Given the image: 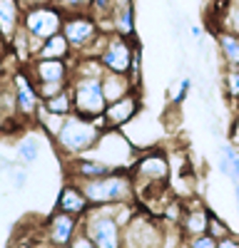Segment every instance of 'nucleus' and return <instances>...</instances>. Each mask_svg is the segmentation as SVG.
<instances>
[{"label": "nucleus", "instance_id": "nucleus-1", "mask_svg": "<svg viewBox=\"0 0 239 248\" xmlns=\"http://www.w3.org/2000/svg\"><path fill=\"white\" fill-rule=\"evenodd\" d=\"M100 134H102V129L95 124L92 117L70 112L60 124V132L52 137V141L57 144V149L63 152L65 159H72V156L87 154L95 147V141L100 139Z\"/></svg>", "mask_w": 239, "mask_h": 248}, {"label": "nucleus", "instance_id": "nucleus-2", "mask_svg": "<svg viewBox=\"0 0 239 248\" xmlns=\"http://www.w3.org/2000/svg\"><path fill=\"white\" fill-rule=\"evenodd\" d=\"M83 189L85 199L90 206L100 203H117V201H135V179L130 169H115L105 176L97 179H85V181H75Z\"/></svg>", "mask_w": 239, "mask_h": 248}, {"label": "nucleus", "instance_id": "nucleus-3", "mask_svg": "<svg viewBox=\"0 0 239 248\" xmlns=\"http://www.w3.org/2000/svg\"><path fill=\"white\" fill-rule=\"evenodd\" d=\"M63 8L57 3H37V5H30V8H23V28L25 32L30 35V45H33V52L37 55L40 45L45 43L48 37L57 35L60 28H63Z\"/></svg>", "mask_w": 239, "mask_h": 248}, {"label": "nucleus", "instance_id": "nucleus-4", "mask_svg": "<svg viewBox=\"0 0 239 248\" xmlns=\"http://www.w3.org/2000/svg\"><path fill=\"white\" fill-rule=\"evenodd\" d=\"M87 156L105 161L112 169H130L132 161L137 159V147L130 141V137L122 129L107 127V129H102L100 139L95 141V147L87 152Z\"/></svg>", "mask_w": 239, "mask_h": 248}, {"label": "nucleus", "instance_id": "nucleus-5", "mask_svg": "<svg viewBox=\"0 0 239 248\" xmlns=\"http://www.w3.org/2000/svg\"><path fill=\"white\" fill-rule=\"evenodd\" d=\"M130 174L135 179V194L139 189H159V186H167L172 167H170V156L162 149H147L139 154L132 161Z\"/></svg>", "mask_w": 239, "mask_h": 248}, {"label": "nucleus", "instance_id": "nucleus-6", "mask_svg": "<svg viewBox=\"0 0 239 248\" xmlns=\"http://www.w3.org/2000/svg\"><path fill=\"white\" fill-rule=\"evenodd\" d=\"M70 92H72L75 112L83 117H97L107 107V99L102 92V77L72 75L70 77Z\"/></svg>", "mask_w": 239, "mask_h": 248}, {"label": "nucleus", "instance_id": "nucleus-7", "mask_svg": "<svg viewBox=\"0 0 239 248\" xmlns=\"http://www.w3.org/2000/svg\"><path fill=\"white\" fill-rule=\"evenodd\" d=\"M80 226H83V231H87L95 248H120L122 246V226L115 221V216L100 211L97 206H90L80 216Z\"/></svg>", "mask_w": 239, "mask_h": 248}, {"label": "nucleus", "instance_id": "nucleus-8", "mask_svg": "<svg viewBox=\"0 0 239 248\" xmlns=\"http://www.w3.org/2000/svg\"><path fill=\"white\" fill-rule=\"evenodd\" d=\"M60 32L65 35V40L70 43L72 47V55H80L92 40L97 37L100 28L95 23V17L90 13H65L63 15V28H60Z\"/></svg>", "mask_w": 239, "mask_h": 248}, {"label": "nucleus", "instance_id": "nucleus-9", "mask_svg": "<svg viewBox=\"0 0 239 248\" xmlns=\"http://www.w3.org/2000/svg\"><path fill=\"white\" fill-rule=\"evenodd\" d=\"M135 50H137V45L132 43V37L110 32L105 50L100 52V62H102V67L110 70V72H127L130 75Z\"/></svg>", "mask_w": 239, "mask_h": 248}, {"label": "nucleus", "instance_id": "nucleus-10", "mask_svg": "<svg viewBox=\"0 0 239 248\" xmlns=\"http://www.w3.org/2000/svg\"><path fill=\"white\" fill-rule=\"evenodd\" d=\"M10 87H13V94H15V107H17V117L23 119H35L37 114V107H40V92H37V85L28 70H17L10 79Z\"/></svg>", "mask_w": 239, "mask_h": 248}, {"label": "nucleus", "instance_id": "nucleus-11", "mask_svg": "<svg viewBox=\"0 0 239 248\" xmlns=\"http://www.w3.org/2000/svg\"><path fill=\"white\" fill-rule=\"evenodd\" d=\"M139 109H142V99H139V87L122 94L120 99L115 102H107V107L102 112L107 127H115V129H125L127 124L139 114Z\"/></svg>", "mask_w": 239, "mask_h": 248}, {"label": "nucleus", "instance_id": "nucleus-12", "mask_svg": "<svg viewBox=\"0 0 239 248\" xmlns=\"http://www.w3.org/2000/svg\"><path fill=\"white\" fill-rule=\"evenodd\" d=\"M35 85L40 82H70L72 77V62L70 60H48V57H35L28 65Z\"/></svg>", "mask_w": 239, "mask_h": 248}, {"label": "nucleus", "instance_id": "nucleus-13", "mask_svg": "<svg viewBox=\"0 0 239 248\" xmlns=\"http://www.w3.org/2000/svg\"><path fill=\"white\" fill-rule=\"evenodd\" d=\"M77 231H80V216H72L65 211H55L43 229L50 246H70V241Z\"/></svg>", "mask_w": 239, "mask_h": 248}, {"label": "nucleus", "instance_id": "nucleus-14", "mask_svg": "<svg viewBox=\"0 0 239 248\" xmlns=\"http://www.w3.org/2000/svg\"><path fill=\"white\" fill-rule=\"evenodd\" d=\"M209 23L214 32L239 35V0H214Z\"/></svg>", "mask_w": 239, "mask_h": 248}, {"label": "nucleus", "instance_id": "nucleus-15", "mask_svg": "<svg viewBox=\"0 0 239 248\" xmlns=\"http://www.w3.org/2000/svg\"><path fill=\"white\" fill-rule=\"evenodd\" d=\"M110 32L135 37V0H115L110 13Z\"/></svg>", "mask_w": 239, "mask_h": 248}, {"label": "nucleus", "instance_id": "nucleus-16", "mask_svg": "<svg viewBox=\"0 0 239 248\" xmlns=\"http://www.w3.org/2000/svg\"><path fill=\"white\" fill-rule=\"evenodd\" d=\"M87 209H90V201L85 199L83 189H80L75 181H68L63 189H60L57 211H65V214H72V216H83Z\"/></svg>", "mask_w": 239, "mask_h": 248}, {"label": "nucleus", "instance_id": "nucleus-17", "mask_svg": "<svg viewBox=\"0 0 239 248\" xmlns=\"http://www.w3.org/2000/svg\"><path fill=\"white\" fill-rule=\"evenodd\" d=\"M23 25V5L17 0H0V37L10 45L13 35Z\"/></svg>", "mask_w": 239, "mask_h": 248}, {"label": "nucleus", "instance_id": "nucleus-18", "mask_svg": "<svg viewBox=\"0 0 239 248\" xmlns=\"http://www.w3.org/2000/svg\"><path fill=\"white\" fill-rule=\"evenodd\" d=\"M207 223H209V209L202 203H194L189 209L182 211V218H179V229H182V236H197V233H207Z\"/></svg>", "mask_w": 239, "mask_h": 248}, {"label": "nucleus", "instance_id": "nucleus-19", "mask_svg": "<svg viewBox=\"0 0 239 248\" xmlns=\"http://www.w3.org/2000/svg\"><path fill=\"white\" fill-rule=\"evenodd\" d=\"M139 85L127 72H110V70H105V75H102V92H105L107 102H115V99H120L122 94H127V92H132Z\"/></svg>", "mask_w": 239, "mask_h": 248}, {"label": "nucleus", "instance_id": "nucleus-20", "mask_svg": "<svg viewBox=\"0 0 239 248\" xmlns=\"http://www.w3.org/2000/svg\"><path fill=\"white\" fill-rule=\"evenodd\" d=\"M35 57H48V60H72L75 55H72V47H70V43L65 40V35H63V32H57V35L48 37L45 43L40 45V50H37ZM35 57H33V60H35Z\"/></svg>", "mask_w": 239, "mask_h": 248}, {"label": "nucleus", "instance_id": "nucleus-21", "mask_svg": "<svg viewBox=\"0 0 239 248\" xmlns=\"http://www.w3.org/2000/svg\"><path fill=\"white\" fill-rule=\"evenodd\" d=\"M214 40H217V50L222 52L224 65L239 67V35H232V32H214Z\"/></svg>", "mask_w": 239, "mask_h": 248}, {"label": "nucleus", "instance_id": "nucleus-22", "mask_svg": "<svg viewBox=\"0 0 239 248\" xmlns=\"http://www.w3.org/2000/svg\"><path fill=\"white\" fill-rule=\"evenodd\" d=\"M15 156L23 167H30L40 159V137L37 134H25L15 144Z\"/></svg>", "mask_w": 239, "mask_h": 248}, {"label": "nucleus", "instance_id": "nucleus-23", "mask_svg": "<svg viewBox=\"0 0 239 248\" xmlns=\"http://www.w3.org/2000/svg\"><path fill=\"white\" fill-rule=\"evenodd\" d=\"M43 107L52 114H60V117H68L70 112H75V105H72V92H70V85L63 90V92H57L48 99H43Z\"/></svg>", "mask_w": 239, "mask_h": 248}, {"label": "nucleus", "instance_id": "nucleus-24", "mask_svg": "<svg viewBox=\"0 0 239 248\" xmlns=\"http://www.w3.org/2000/svg\"><path fill=\"white\" fill-rule=\"evenodd\" d=\"M224 92L232 102H239V67H224Z\"/></svg>", "mask_w": 239, "mask_h": 248}, {"label": "nucleus", "instance_id": "nucleus-25", "mask_svg": "<svg viewBox=\"0 0 239 248\" xmlns=\"http://www.w3.org/2000/svg\"><path fill=\"white\" fill-rule=\"evenodd\" d=\"M207 233H209V236H214V238L219 241V238H224V236H227V233H232V231H229V226H227V223H224L222 218H219L217 214H212V211H209V223H207Z\"/></svg>", "mask_w": 239, "mask_h": 248}, {"label": "nucleus", "instance_id": "nucleus-26", "mask_svg": "<svg viewBox=\"0 0 239 248\" xmlns=\"http://www.w3.org/2000/svg\"><path fill=\"white\" fill-rule=\"evenodd\" d=\"M68 85H70V82H40V85H37L40 99H48V97H52L57 92H63Z\"/></svg>", "mask_w": 239, "mask_h": 248}, {"label": "nucleus", "instance_id": "nucleus-27", "mask_svg": "<svg viewBox=\"0 0 239 248\" xmlns=\"http://www.w3.org/2000/svg\"><path fill=\"white\" fill-rule=\"evenodd\" d=\"M185 243H187V246H192V248H217V238H214V236H209V233H197V236H189V238H185Z\"/></svg>", "mask_w": 239, "mask_h": 248}, {"label": "nucleus", "instance_id": "nucleus-28", "mask_svg": "<svg viewBox=\"0 0 239 248\" xmlns=\"http://www.w3.org/2000/svg\"><path fill=\"white\" fill-rule=\"evenodd\" d=\"M92 0H63V3H57L60 8H63V13H87Z\"/></svg>", "mask_w": 239, "mask_h": 248}, {"label": "nucleus", "instance_id": "nucleus-29", "mask_svg": "<svg viewBox=\"0 0 239 248\" xmlns=\"http://www.w3.org/2000/svg\"><path fill=\"white\" fill-rule=\"evenodd\" d=\"M10 179H13V189H15V191H23L25 186H28V171H25L23 167L13 169V171H10Z\"/></svg>", "mask_w": 239, "mask_h": 248}, {"label": "nucleus", "instance_id": "nucleus-30", "mask_svg": "<svg viewBox=\"0 0 239 248\" xmlns=\"http://www.w3.org/2000/svg\"><path fill=\"white\" fill-rule=\"evenodd\" d=\"M70 248H95V243H92V238L87 236V231H83V226H80V231L72 236Z\"/></svg>", "mask_w": 239, "mask_h": 248}, {"label": "nucleus", "instance_id": "nucleus-31", "mask_svg": "<svg viewBox=\"0 0 239 248\" xmlns=\"http://www.w3.org/2000/svg\"><path fill=\"white\" fill-rule=\"evenodd\" d=\"M189 90H192V79H189V77H182V79H179V92L174 94V102H177V105L189 94Z\"/></svg>", "mask_w": 239, "mask_h": 248}, {"label": "nucleus", "instance_id": "nucleus-32", "mask_svg": "<svg viewBox=\"0 0 239 248\" xmlns=\"http://www.w3.org/2000/svg\"><path fill=\"white\" fill-rule=\"evenodd\" d=\"M217 248H239V236L227 233L224 238H219V241H217Z\"/></svg>", "mask_w": 239, "mask_h": 248}, {"label": "nucleus", "instance_id": "nucleus-33", "mask_svg": "<svg viewBox=\"0 0 239 248\" xmlns=\"http://www.w3.org/2000/svg\"><path fill=\"white\" fill-rule=\"evenodd\" d=\"M189 35H192V40H197V43H199V40H202V28L192 25V28H189Z\"/></svg>", "mask_w": 239, "mask_h": 248}, {"label": "nucleus", "instance_id": "nucleus-34", "mask_svg": "<svg viewBox=\"0 0 239 248\" xmlns=\"http://www.w3.org/2000/svg\"><path fill=\"white\" fill-rule=\"evenodd\" d=\"M23 8H30V5H37V3H48V0H17Z\"/></svg>", "mask_w": 239, "mask_h": 248}, {"label": "nucleus", "instance_id": "nucleus-35", "mask_svg": "<svg viewBox=\"0 0 239 248\" xmlns=\"http://www.w3.org/2000/svg\"><path fill=\"white\" fill-rule=\"evenodd\" d=\"M234 184V199H237V218H239V179L232 181Z\"/></svg>", "mask_w": 239, "mask_h": 248}, {"label": "nucleus", "instance_id": "nucleus-36", "mask_svg": "<svg viewBox=\"0 0 239 248\" xmlns=\"http://www.w3.org/2000/svg\"><path fill=\"white\" fill-rule=\"evenodd\" d=\"M50 3H63V0H50Z\"/></svg>", "mask_w": 239, "mask_h": 248}, {"label": "nucleus", "instance_id": "nucleus-37", "mask_svg": "<svg viewBox=\"0 0 239 248\" xmlns=\"http://www.w3.org/2000/svg\"><path fill=\"white\" fill-rule=\"evenodd\" d=\"M167 3H174V0H167Z\"/></svg>", "mask_w": 239, "mask_h": 248}]
</instances>
